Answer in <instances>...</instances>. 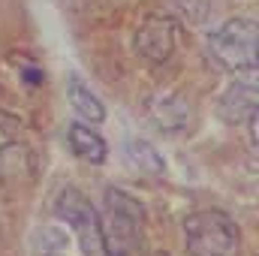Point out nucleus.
Returning <instances> with one entry per match:
<instances>
[{"instance_id": "f257e3e1", "label": "nucleus", "mask_w": 259, "mask_h": 256, "mask_svg": "<svg viewBox=\"0 0 259 256\" xmlns=\"http://www.w3.org/2000/svg\"><path fill=\"white\" fill-rule=\"evenodd\" d=\"M100 223L106 256H148V211L136 196L118 187H106Z\"/></svg>"}, {"instance_id": "f03ea898", "label": "nucleus", "mask_w": 259, "mask_h": 256, "mask_svg": "<svg viewBox=\"0 0 259 256\" xmlns=\"http://www.w3.org/2000/svg\"><path fill=\"white\" fill-rule=\"evenodd\" d=\"M187 256H241V229L220 208H199L184 217Z\"/></svg>"}, {"instance_id": "7ed1b4c3", "label": "nucleus", "mask_w": 259, "mask_h": 256, "mask_svg": "<svg viewBox=\"0 0 259 256\" xmlns=\"http://www.w3.org/2000/svg\"><path fill=\"white\" fill-rule=\"evenodd\" d=\"M208 52L226 72L253 75L256 72V21L229 18L208 33Z\"/></svg>"}, {"instance_id": "20e7f679", "label": "nucleus", "mask_w": 259, "mask_h": 256, "mask_svg": "<svg viewBox=\"0 0 259 256\" xmlns=\"http://www.w3.org/2000/svg\"><path fill=\"white\" fill-rule=\"evenodd\" d=\"M55 214L64 220L66 226L75 232L78 238V250L84 256H106L103 247V223H100V214L94 208V202L75 187H66L58 202H55Z\"/></svg>"}, {"instance_id": "39448f33", "label": "nucleus", "mask_w": 259, "mask_h": 256, "mask_svg": "<svg viewBox=\"0 0 259 256\" xmlns=\"http://www.w3.org/2000/svg\"><path fill=\"white\" fill-rule=\"evenodd\" d=\"M133 46L139 52L142 61L148 64H166L175 49H178V21L169 18V15H145L142 24L136 27V36H133Z\"/></svg>"}, {"instance_id": "423d86ee", "label": "nucleus", "mask_w": 259, "mask_h": 256, "mask_svg": "<svg viewBox=\"0 0 259 256\" xmlns=\"http://www.w3.org/2000/svg\"><path fill=\"white\" fill-rule=\"evenodd\" d=\"M220 118L226 124L256 121V78H235L220 97Z\"/></svg>"}, {"instance_id": "0eeeda50", "label": "nucleus", "mask_w": 259, "mask_h": 256, "mask_svg": "<svg viewBox=\"0 0 259 256\" xmlns=\"http://www.w3.org/2000/svg\"><path fill=\"white\" fill-rule=\"evenodd\" d=\"M66 139H69L72 154H75L78 160L94 163V166H100V163L106 160V154H109V148H106L103 136L91 127V124H81V121H78V124H72L69 133H66Z\"/></svg>"}, {"instance_id": "6e6552de", "label": "nucleus", "mask_w": 259, "mask_h": 256, "mask_svg": "<svg viewBox=\"0 0 259 256\" xmlns=\"http://www.w3.org/2000/svg\"><path fill=\"white\" fill-rule=\"evenodd\" d=\"M66 100L72 106V112L78 115L81 124H103L106 121V106L91 94V88L78 78H69L66 84Z\"/></svg>"}, {"instance_id": "1a4fd4ad", "label": "nucleus", "mask_w": 259, "mask_h": 256, "mask_svg": "<svg viewBox=\"0 0 259 256\" xmlns=\"http://www.w3.org/2000/svg\"><path fill=\"white\" fill-rule=\"evenodd\" d=\"M151 112H154V121H157V127L163 130V133H181V130L187 127V121H190L187 103L181 97H175V94L157 97L154 106H151Z\"/></svg>"}, {"instance_id": "9d476101", "label": "nucleus", "mask_w": 259, "mask_h": 256, "mask_svg": "<svg viewBox=\"0 0 259 256\" xmlns=\"http://www.w3.org/2000/svg\"><path fill=\"white\" fill-rule=\"evenodd\" d=\"M124 154H127V160L142 175H154V178L166 175V160L160 157V151L151 142H145V139H127L124 142Z\"/></svg>"}, {"instance_id": "9b49d317", "label": "nucleus", "mask_w": 259, "mask_h": 256, "mask_svg": "<svg viewBox=\"0 0 259 256\" xmlns=\"http://www.w3.org/2000/svg\"><path fill=\"white\" fill-rule=\"evenodd\" d=\"M9 64L12 66H18L15 72H18V78H21V84L24 88H39L42 84V66L36 64V61H30V58H24V55H12L9 58Z\"/></svg>"}, {"instance_id": "f8f14e48", "label": "nucleus", "mask_w": 259, "mask_h": 256, "mask_svg": "<svg viewBox=\"0 0 259 256\" xmlns=\"http://www.w3.org/2000/svg\"><path fill=\"white\" fill-rule=\"evenodd\" d=\"M21 124H24L21 115H15V112H0V154L15 145V139H18V133H21Z\"/></svg>"}, {"instance_id": "ddd939ff", "label": "nucleus", "mask_w": 259, "mask_h": 256, "mask_svg": "<svg viewBox=\"0 0 259 256\" xmlns=\"http://www.w3.org/2000/svg\"><path fill=\"white\" fill-rule=\"evenodd\" d=\"M148 256H169L166 250H157V253H148Z\"/></svg>"}]
</instances>
